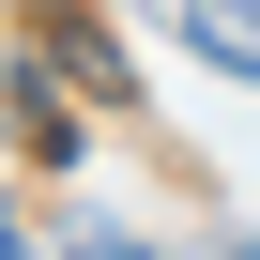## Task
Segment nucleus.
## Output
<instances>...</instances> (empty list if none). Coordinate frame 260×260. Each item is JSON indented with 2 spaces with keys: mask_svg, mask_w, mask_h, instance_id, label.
Wrapping results in <instances>:
<instances>
[{
  "mask_svg": "<svg viewBox=\"0 0 260 260\" xmlns=\"http://www.w3.org/2000/svg\"><path fill=\"white\" fill-rule=\"evenodd\" d=\"M184 46L230 61V77H260V0H184Z\"/></svg>",
  "mask_w": 260,
  "mask_h": 260,
  "instance_id": "f257e3e1",
  "label": "nucleus"
}]
</instances>
